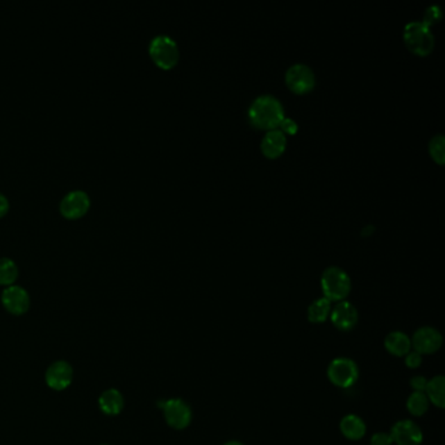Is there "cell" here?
<instances>
[{"label": "cell", "mask_w": 445, "mask_h": 445, "mask_svg": "<svg viewBox=\"0 0 445 445\" xmlns=\"http://www.w3.org/2000/svg\"><path fill=\"white\" fill-rule=\"evenodd\" d=\"M283 115L281 102L269 94L256 98L249 110L251 124L259 130H277L285 118Z\"/></svg>", "instance_id": "obj_1"}, {"label": "cell", "mask_w": 445, "mask_h": 445, "mask_svg": "<svg viewBox=\"0 0 445 445\" xmlns=\"http://www.w3.org/2000/svg\"><path fill=\"white\" fill-rule=\"evenodd\" d=\"M406 47L415 55L426 56L434 50V34L422 22H409L403 29Z\"/></svg>", "instance_id": "obj_2"}, {"label": "cell", "mask_w": 445, "mask_h": 445, "mask_svg": "<svg viewBox=\"0 0 445 445\" xmlns=\"http://www.w3.org/2000/svg\"><path fill=\"white\" fill-rule=\"evenodd\" d=\"M321 287L329 302L342 301L351 290V281L344 269L338 267H329L321 276Z\"/></svg>", "instance_id": "obj_3"}, {"label": "cell", "mask_w": 445, "mask_h": 445, "mask_svg": "<svg viewBox=\"0 0 445 445\" xmlns=\"http://www.w3.org/2000/svg\"><path fill=\"white\" fill-rule=\"evenodd\" d=\"M149 54L153 62L163 69H170L179 60V49L174 40L167 35H157L149 44Z\"/></svg>", "instance_id": "obj_4"}, {"label": "cell", "mask_w": 445, "mask_h": 445, "mask_svg": "<svg viewBox=\"0 0 445 445\" xmlns=\"http://www.w3.org/2000/svg\"><path fill=\"white\" fill-rule=\"evenodd\" d=\"M358 366L354 360L337 358L328 367V378L339 388H349L358 380Z\"/></svg>", "instance_id": "obj_5"}, {"label": "cell", "mask_w": 445, "mask_h": 445, "mask_svg": "<svg viewBox=\"0 0 445 445\" xmlns=\"http://www.w3.org/2000/svg\"><path fill=\"white\" fill-rule=\"evenodd\" d=\"M285 81L295 94H305L315 87V74L308 65H294L287 69Z\"/></svg>", "instance_id": "obj_6"}, {"label": "cell", "mask_w": 445, "mask_h": 445, "mask_svg": "<svg viewBox=\"0 0 445 445\" xmlns=\"http://www.w3.org/2000/svg\"><path fill=\"white\" fill-rule=\"evenodd\" d=\"M158 406L163 410L166 422L175 430H183L191 423L192 413L190 406L183 400L171 398L160 402Z\"/></svg>", "instance_id": "obj_7"}, {"label": "cell", "mask_w": 445, "mask_h": 445, "mask_svg": "<svg viewBox=\"0 0 445 445\" xmlns=\"http://www.w3.org/2000/svg\"><path fill=\"white\" fill-rule=\"evenodd\" d=\"M90 208V199L85 191L76 190L62 199L60 201V212L65 217L69 219H76L83 217Z\"/></svg>", "instance_id": "obj_8"}, {"label": "cell", "mask_w": 445, "mask_h": 445, "mask_svg": "<svg viewBox=\"0 0 445 445\" xmlns=\"http://www.w3.org/2000/svg\"><path fill=\"white\" fill-rule=\"evenodd\" d=\"M443 337L442 335L430 326H424L418 329L414 333L412 339V346L417 353L422 354H434L439 349L442 348Z\"/></svg>", "instance_id": "obj_9"}, {"label": "cell", "mask_w": 445, "mask_h": 445, "mask_svg": "<svg viewBox=\"0 0 445 445\" xmlns=\"http://www.w3.org/2000/svg\"><path fill=\"white\" fill-rule=\"evenodd\" d=\"M1 302L8 312L13 315H22L29 310L31 298L29 294L22 286L11 285L1 294Z\"/></svg>", "instance_id": "obj_10"}, {"label": "cell", "mask_w": 445, "mask_h": 445, "mask_svg": "<svg viewBox=\"0 0 445 445\" xmlns=\"http://www.w3.org/2000/svg\"><path fill=\"white\" fill-rule=\"evenodd\" d=\"M74 379V369L65 360L55 362L46 372V383L54 391H65Z\"/></svg>", "instance_id": "obj_11"}, {"label": "cell", "mask_w": 445, "mask_h": 445, "mask_svg": "<svg viewBox=\"0 0 445 445\" xmlns=\"http://www.w3.org/2000/svg\"><path fill=\"white\" fill-rule=\"evenodd\" d=\"M391 437L397 445H421L423 440L421 428L412 421H400L394 424Z\"/></svg>", "instance_id": "obj_12"}, {"label": "cell", "mask_w": 445, "mask_h": 445, "mask_svg": "<svg viewBox=\"0 0 445 445\" xmlns=\"http://www.w3.org/2000/svg\"><path fill=\"white\" fill-rule=\"evenodd\" d=\"M330 319L333 326L339 330H351L358 321V312L355 307L349 302H341L337 304L330 312Z\"/></svg>", "instance_id": "obj_13"}, {"label": "cell", "mask_w": 445, "mask_h": 445, "mask_svg": "<svg viewBox=\"0 0 445 445\" xmlns=\"http://www.w3.org/2000/svg\"><path fill=\"white\" fill-rule=\"evenodd\" d=\"M286 136L280 130L267 132L261 142V152L268 158H278L286 149Z\"/></svg>", "instance_id": "obj_14"}, {"label": "cell", "mask_w": 445, "mask_h": 445, "mask_svg": "<svg viewBox=\"0 0 445 445\" xmlns=\"http://www.w3.org/2000/svg\"><path fill=\"white\" fill-rule=\"evenodd\" d=\"M101 410L108 415H118L124 408V398L117 389L103 392L98 400Z\"/></svg>", "instance_id": "obj_15"}, {"label": "cell", "mask_w": 445, "mask_h": 445, "mask_svg": "<svg viewBox=\"0 0 445 445\" xmlns=\"http://www.w3.org/2000/svg\"><path fill=\"white\" fill-rule=\"evenodd\" d=\"M341 433L350 440H359L366 434V424L358 415H346L339 424Z\"/></svg>", "instance_id": "obj_16"}, {"label": "cell", "mask_w": 445, "mask_h": 445, "mask_svg": "<svg viewBox=\"0 0 445 445\" xmlns=\"http://www.w3.org/2000/svg\"><path fill=\"white\" fill-rule=\"evenodd\" d=\"M385 349L396 357H403L410 353L412 339L402 332H392L385 338Z\"/></svg>", "instance_id": "obj_17"}, {"label": "cell", "mask_w": 445, "mask_h": 445, "mask_svg": "<svg viewBox=\"0 0 445 445\" xmlns=\"http://www.w3.org/2000/svg\"><path fill=\"white\" fill-rule=\"evenodd\" d=\"M424 392L428 401L433 402L437 408H444L445 379L443 376H435L433 380L427 381Z\"/></svg>", "instance_id": "obj_18"}, {"label": "cell", "mask_w": 445, "mask_h": 445, "mask_svg": "<svg viewBox=\"0 0 445 445\" xmlns=\"http://www.w3.org/2000/svg\"><path fill=\"white\" fill-rule=\"evenodd\" d=\"M330 315V302L326 298L316 299L314 303L308 307V320L311 323H324Z\"/></svg>", "instance_id": "obj_19"}, {"label": "cell", "mask_w": 445, "mask_h": 445, "mask_svg": "<svg viewBox=\"0 0 445 445\" xmlns=\"http://www.w3.org/2000/svg\"><path fill=\"white\" fill-rule=\"evenodd\" d=\"M19 276L16 262L10 258H0V285L11 286Z\"/></svg>", "instance_id": "obj_20"}, {"label": "cell", "mask_w": 445, "mask_h": 445, "mask_svg": "<svg viewBox=\"0 0 445 445\" xmlns=\"http://www.w3.org/2000/svg\"><path fill=\"white\" fill-rule=\"evenodd\" d=\"M428 398L424 392H414L408 400V410L415 417L423 415L428 409Z\"/></svg>", "instance_id": "obj_21"}, {"label": "cell", "mask_w": 445, "mask_h": 445, "mask_svg": "<svg viewBox=\"0 0 445 445\" xmlns=\"http://www.w3.org/2000/svg\"><path fill=\"white\" fill-rule=\"evenodd\" d=\"M428 151L435 162L443 165L445 162V139L443 135H436L428 145Z\"/></svg>", "instance_id": "obj_22"}, {"label": "cell", "mask_w": 445, "mask_h": 445, "mask_svg": "<svg viewBox=\"0 0 445 445\" xmlns=\"http://www.w3.org/2000/svg\"><path fill=\"white\" fill-rule=\"evenodd\" d=\"M442 17H443V13H442L440 7L431 6V7H428V8L426 10V12H424L423 22H423L426 26L430 28L431 25H434L436 22H440Z\"/></svg>", "instance_id": "obj_23"}, {"label": "cell", "mask_w": 445, "mask_h": 445, "mask_svg": "<svg viewBox=\"0 0 445 445\" xmlns=\"http://www.w3.org/2000/svg\"><path fill=\"white\" fill-rule=\"evenodd\" d=\"M405 363L408 367L410 369H417L422 364V355L417 351H412V353H408V357L405 359Z\"/></svg>", "instance_id": "obj_24"}, {"label": "cell", "mask_w": 445, "mask_h": 445, "mask_svg": "<svg viewBox=\"0 0 445 445\" xmlns=\"http://www.w3.org/2000/svg\"><path fill=\"white\" fill-rule=\"evenodd\" d=\"M391 435L378 433L371 437V445H392Z\"/></svg>", "instance_id": "obj_25"}, {"label": "cell", "mask_w": 445, "mask_h": 445, "mask_svg": "<svg viewBox=\"0 0 445 445\" xmlns=\"http://www.w3.org/2000/svg\"><path fill=\"white\" fill-rule=\"evenodd\" d=\"M280 127H281V130L280 131L283 132V135H285V133H287V135H295L296 131H298V124H296L293 119H286V118H283L281 124H280Z\"/></svg>", "instance_id": "obj_26"}, {"label": "cell", "mask_w": 445, "mask_h": 445, "mask_svg": "<svg viewBox=\"0 0 445 445\" xmlns=\"http://www.w3.org/2000/svg\"><path fill=\"white\" fill-rule=\"evenodd\" d=\"M410 385L415 392H424L426 387H427V379L423 376H415L410 381Z\"/></svg>", "instance_id": "obj_27"}, {"label": "cell", "mask_w": 445, "mask_h": 445, "mask_svg": "<svg viewBox=\"0 0 445 445\" xmlns=\"http://www.w3.org/2000/svg\"><path fill=\"white\" fill-rule=\"evenodd\" d=\"M10 209V201L6 196L0 194V217H3Z\"/></svg>", "instance_id": "obj_28"}, {"label": "cell", "mask_w": 445, "mask_h": 445, "mask_svg": "<svg viewBox=\"0 0 445 445\" xmlns=\"http://www.w3.org/2000/svg\"><path fill=\"white\" fill-rule=\"evenodd\" d=\"M225 445H243L242 443H239V442H228V443H226Z\"/></svg>", "instance_id": "obj_29"}]
</instances>
